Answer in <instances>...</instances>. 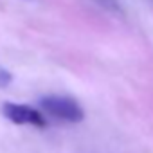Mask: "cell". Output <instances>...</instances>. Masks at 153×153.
<instances>
[{"label": "cell", "instance_id": "cell-1", "mask_svg": "<svg viewBox=\"0 0 153 153\" xmlns=\"http://www.w3.org/2000/svg\"><path fill=\"white\" fill-rule=\"evenodd\" d=\"M38 105L47 115H52L59 121L81 123L85 119V112L78 105V101L65 97V96H45V97L40 99Z\"/></svg>", "mask_w": 153, "mask_h": 153}, {"label": "cell", "instance_id": "cell-2", "mask_svg": "<svg viewBox=\"0 0 153 153\" xmlns=\"http://www.w3.org/2000/svg\"><path fill=\"white\" fill-rule=\"evenodd\" d=\"M2 115L15 123V124H33L36 128H43L47 126V121L45 117L33 106H27V105H18V103H4L2 108H0Z\"/></svg>", "mask_w": 153, "mask_h": 153}, {"label": "cell", "instance_id": "cell-3", "mask_svg": "<svg viewBox=\"0 0 153 153\" xmlns=\"http://www.w3.org/2000/svg\"><path fill=\"white\" fill-rule=\"evenodd\" d=\"M11 81H13V74L4 67H0V88H6Z\"/></svg>", "mask_w": 153, "mask_h": 153}]
</instances>
